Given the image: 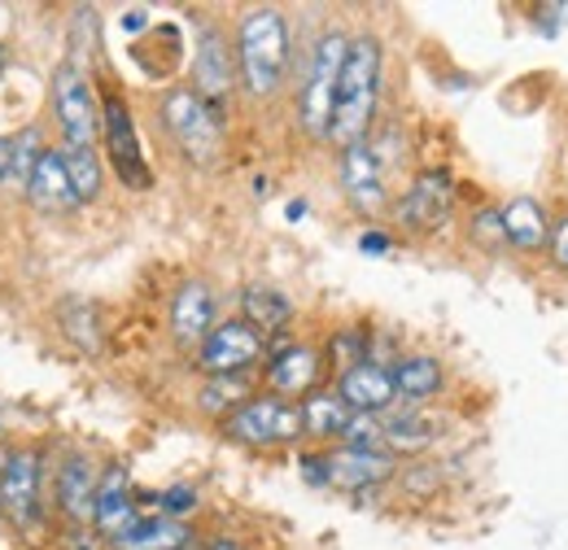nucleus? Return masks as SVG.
Segmentation results:
<instances>
[{
    "label": "nucleus",
    "instance_id": "1",
    "mask_svg": "<svg viewBox=\"0 0 568 550\" xmlns=\"http://www.w3.org/2000/svg\"><path fill=\"white\" fill-rule=\"evenodd\" d=\"M376 92H381V40L376 35H355L342 62L337 79V101H333V128L328 140L351 149L367 140L372 114H376Z\"/></svg>",
    "mask_w": 568,
    "mask_h": 550
},
{
    "label": "nucleus",
    "instance_id": "2",
    "mask_svg": "<svg viewBox=\"0 0 568 550\" xmlns=\"http://www.w3.org/2000/svg\"><path fill=\"white\" fill-rule=\"evenodd\" d=\"M236 62L250 96H276L288 70V22L281 9H250L236 35Z\"/></svg>",
    "mask_w": 568,
    "mask_h": 550
},
{
    "label": "nucleus",
    "instance_id": "3",
    "mask_svg": "<svg viewBox=\"0 0 568 550\" xmlns=\"http://www.w3.org/2000/svg\"><path fill=\"white\" fill-rule=\"evenodd\" d=\"M346 49H351V35H346V31H324L320 44H315V53H311L306 83H302V96H297V119H302V132H306V136L328 140L333 101H337V79H342Z\"/></svg>",
    "mask_w": 568,
    "mask_h": 550
},
{
    "label": "nucleus",
    "instance_id": "4",
    "mask_svg": "<svg viewBox=\"0 0 568 550\" xmlns=\"http://www.w3.org/2000/svg\"><path fill=\"white\" fill-rule=\"evenodd\" d=\"M162 123H166V132H171V140L180 144V153H184L189 162L206 166V162L219 157L223 123L197 101L193 88H171V92L162 96Z\"/></svg>",
    "mask_w": 568,
    "mask_h": 550
},
{
    "label": "nucleus",
    "instance_id": "5",
    "mask_svg": "<svg viewBox=\"0 0 568 550\" xmlns=\"http://www.w3.org/2000/svg\"><path fill=\"white\" fill-rule=\"evenodd\" d=\"M53 110H58L67 149H97V136H101V105H97V96H92L88 74L74 67V62L53 70Z\"/></svg>",
    "mask_w": 568,
    "mask_h": 550
},
{
    "label": "nucleus",
    "instance_id": "6",
    "mask_svg": "<svg viewBox=\"0 0 568 550\" xmlns=\"http://www.w3.org/2000/svg\"><path fill=\"white\" fill-rule=\"evenodd\" d=\"M223 432L241 446H288L302 437V415L293 403H284L276 394H263V398H250L245 407L227 415Z\"/></svg>",
    "mask_w": 568,
    "mask_h": 550
},
{
    "label": "nucleus",
    "instance_id": "7",
    "mask_svg": "<svg viewBox=\"0 0 568 550\" xmlns=\"http://www.w3.org/2000/svg\"><path fill=\"white\" fill-rule=\"evenodd\" d=\"M40 485H44V455L31 446H18L4 455L0 468V511L13 516V524H36L40 520Z\"/></svg>",
    "mask_w": 568,
    "mask_h": 550
},
{
    "label": "nucleus",
    "instance_id": "8",
    "mask_svg": "<svg viewBox=\"0 0 568 550\" xmlns=\"http://www.w3.org/2000/svg\"><path fill=\"white\" fill-rule=\"evenodd\" d=\"M263 349H267L263 333H254L245 319H223L206 333L197 363L206 376H241L263 358Z\"/></svg>",
    "mask_w": 568,
    "mask_h": 550
},
{
    "label": "nucleus",
    "instance_id": "9",
    "mask_svg": "<svg viewBox=\"0 0 568 550\" xmlns=\"http://www.w3.org/2000/svg\"><path fill=\"white\" fill-rule=\"evenodd\" d=\"M101 136L110 144V157H114V171L128 189H149V166H144L141 140H136V123H132V110L119 92H110L101 101Z\"/></svg>",
    "mask_w": 568,
    "mask_h": 550
},
{
    "label": "nucleus",
    "instance_id": "10",
    "mask_svg": "<svg viewBox=\"0 0 568 550\" xmlns=\"http://www.w3.org/2000/svg\"><path fill=\"white\" fill-rule=\"evenodd\" d=\"M193 92L197 101L223 123V110L232 101V53L214 27H202L197 35V58H193Z\"/></svg>",
    "mask_w": 568,
    "mask_h": 550
},
{
    "label": "nucleus",
    "instance_id": "11",
    "mask_svg": "<svg viewBox=\"0 0 568 550\" xmlns=\"http://www.w3.org/2000/svg\"><path fill=\"white\" fill-rule=\"evenodd\" d=\"M450 206H455V180H450V171L433 166V171H420L412 180V189L403 193L398 223L412 227V232H433L437 223H446Z\"/></svg>",
    "mask_w": 568,
    "mask_h": 550
},
{
    "label": "nucleus",
    "instance_id": "12",
    "mask_svg": "<svg viewBox=\"0 0 568 550\" xmlns=\"http://www.w3.org/2000/svg\"><path fill=\"white\" fill-rule=\"evenodd\" d=\"M342 189L358 214H381L389 193H385V166L367 140L342 149Z\"/></svg>",
    "mask_w": 568,
    "mask_h": 550
},
{
    "label": "nucleus",
    "instance_id": "13",
    "mask_svg": "<svg viewBox=\"0 0 568 550\" xmlns=\"http://www.w3.org/2000/svg\"><path fill=\"white\" fill-rule=\"evenodd\" d=\"M141 520V511L132 507V477H128V468L123 464H114V468H105L101 477H97V507H92V529L105 538V542H114L123 529H132Z\"/></svg>",
    "mask_w": 568,
    "mask_h": 550
},
{
    "label": "nucleus",
    "instance_id": "14",
    "mask_svg": "<svg viewBox=\"0 0 568 550\" xmlns=\"http://www.w3.org/2000/svg\"><path fill=\"white\" fill-rule=\"evenodd\" d=\"M337 398L351 407L355 415H385L394 407V376H389V367H381V363H355V367H346L342 376H337Z\"/></svg>",
    "mask_w": 568,
    "mask_h": 550
},
{
    "label": "nucleus",
    "instance_id": "15",
    "mask_svg": "<svg viewBox=\"0 0 568 550\" xmlns=\"http://www.w3.org/2000/svg\"><path fill=\"white\" fill-rule=\"evenodd\" d=\"M324 358H320V349H311V345H284L272 354V363H267V385H272V394L276 398H306V394H315V380H320V367Z\"/></svg>",
    "mask_w": 568,
    "mask_h": 550
},
{
    "label": "nucleus",
    "instance_id": "16",
    "mask_svg": "<svg viewBox=\"0 0 568 550\" xmlns=\"http://www.w3.org/2000/svg\"><path fill=\"white\" fill-rule=\"evenodd\" d=\"M22 193L44 210V214H67V210L79 206L71 175H67V162H62V149H44V153L36 157L31 180H27V189H22Z\"/></svg>",
    "mask_w": 568,
    "mask_h": 550
},
{
    "label": "nucleus",
    "instance_id": "17",
    "mask_svg": "<svg viewBox=\"0 0 568 550\" xmlns=\"http://www.w3.org/2000/svg\"><path fill=\"white\" fill-rule=\"evenodd\" d=\"M214 328V293L202 279H189L171 302V333L180 345H202Z\"/></svg>",
    "mask_w": 568,
    "mask_h": 550
},
{
    "label": "nucleus",
    "instance_id": "18",
    "mask_svg": "<svg viewBox=\"0 0 568 550\" xmlns=\"http://www.w3.org/2000/svg\"><path fill=\"white\" fill-rule=\"evenodd\" d=\"M58 507L67 516V524H92V507H97V472L88 464V455H71L58 472Z\"/></svg>",
    "mask_w": 568,
    "mask_h": 550
},
{
    "label": "nucleus",
    "instance_id": "19",
    "mask_svg": "<svg viewBox=\"0 0 568 550\" xmlns=\"http://www.w3.org/2000/svg\"><path fill=\"white\" fill-rule=\"evenodd\" d=\"M324 464H328V485L342 489H367L394 477V459L385 450H337Z\"/></svg>",
    "mask_w": 568,
    "mask_h": 550
},
{
    "label": "nucleus",
    "instance_id": "20",
    "mask_svg": "<svg viewBox=\"0 0 568 550\" xmlns=\"http://www.w3.org/2000/svg\"><path fill=\"white\" fill-rule=\"evenodd\" d=\"M498 218H503V241L516 249H538L551 241V218L534 197H511L498 210Z\"/></svg>",
    "mask_w": 568,
    "mask_h": 550
},
{
    "label": "nucleus",
    "instance_id": "21",
    "mask_svg": "<svg viewBox=\"0 0 568 550\" xmlns=\"http://www.w3.org/2000/svg\"><path fill=\"white\" fill-rule=\"evenodd\" d=\"M193 542L184 520H166V516H141L132 529H123L110 547L114 550H184Z\"/></svg>",
    "mask_w": 568,
    "mask_h": 550
},
{
    "label": "nucleus",
    "instance_id": "22",
    "mask_svg": "<svg viewBox=\"0 0 568 550\" xmlns=\"http://www.w3.org/2000/svg\"><path fill=\"white\" fill-rule=\"evenodd\" d=\"M394 376V394L407 398V403H425L442 389V363L428 358V354H412V358H398L389 367Z\"/></svg>",
    "mask_w": 568,
    "mask_h": 550
},
{
    "label": "nucleus",
    "instance_id": "23",
    "mask_svg": "<svg viewBox=\"0 0 568 550\" xmlns=\"http://www.w3.org/2000/svg\"><path fill=\"white\" fill-rule=\"evenodd\" d=\"M288 315H293V306H288V297L276 293V288H263V284H254V288H245L241 293V319L254 328V333H281L284 324H288Z\"/></svg>",
    "mask_w": 568,
    "mask_h": 550
},
{
    "label": "nucleus",
    "instance_id": "24",
    "mask_svg": "<svg viewBox=\"0 0 568 550\" xmlns=\"http://www.w3.org/2000/svg\"><path fill=\"white\" fill-rule=\"evenodd\" d=\"M297 415H302V432H306V437H342L355 411H351V407L337 398V389H333V394H306Z\"/></svg>",
    "mask_w": 568,
    "mask_h": 550
},
{
    "label": "nucleus",
    "instance_id": "25",
    "mask_svg": "<svg viewBox=\"0 0 568 550\" xmlns=\"http://www.w3.org/2000/svg\"><path fill=\"white\" fill-rule=\"evenodd\" d=\"M433 437H437V428H433V419L420 411H407V415H389V419H381V441H385V450H398V455H420L433 446Z\"/></svg>",
    "mask_w": 568,
    "mask_h": 550
},
{
    "label": "nucleus",
    "instance_id": "26",
    "mask_svg": "<svg viewBox=\"0 0 568 550\" xmlns=\"http://www.w3.org/2000/svg\"><path fill=\"white\" fill-rule=\"evenodd\" d=\"M254 394H250V376H211V385L202 389V411L211 415H232L236 407H245Z\"/></svg>",
    "mask_w": 568,
    "mask_h": 550
},
{
    "label": "nucleus",
    "instance_id": "27",
    "mask_svg": "<svg viewBox=\"0 0 568 550\" xmlns=\"http://www.w3.org/2000/svg\"><path fill=\"white\" fill-rule=\"evenodd\" d=\"M62 162H67V175L74 184V197L92 202L101 193V157H97V149H62Z\"/></svg>",
    "mask_w": 568,
    "mask_h": 550
},
{
    "label": "nucleus",
    "instance_id": "28",
    "mask_svg": "<svg viewBox=\"0 0 568 550\" xmlns=\"http://www.w3.org/2000/svg\"><path fill=\"white\" fill-rule=\"evenodd\" d=\"M44 153V144H40V132L36 128H27L22 136L13 140V157H9V189H27V180H31V166H36V157Z\"/></svg>",
    "mask_w": 568,
    "mask_h": 550
},
{
    "label": "nucleus",
    "instance_id": "29",
    "mask_svg": "<svg viewBox=\"0 0 568 550\" xmlns=\"http://www.w3.org/2000/svg\"><path fill=\"white\" fill-rule=\"evenodd\" d=\"M342 441H346V450H385V441H381V415H351Z\"/></svg>",
    "mask_w": 568,
    "mask_h": 550
},
{
    "label": "nucleus",
    "instance_id": "30",
    "mask_svg": "<svg viewBox=\"0 0 568 550\" xmlns=\"http://www.w3.org/2000/svg\"><path fill=\"white\" fill-rule=\"evenodd\" d=\"M333 358H337V367L346 371V367H355V363H367V337L363 333H337V342H333Z\"/></svg>",
    "mask_w": 568,
    "mask_h": 550
},
{
    "label": "nucleus",
    "instance_id": "31",
    "mask_svg": "<svg viewBox=\"0 0 568 550\" xmlns=\"http://www.w3.org/2000/svg\"><path fill=\"white\" fill-rule=\"evenodd\" d=\"M473 241L486 245V249L507 245V241H503V218H498V210H477V214H473Z\"/></svg>",
    "mask_w": 568,
    "mask_h": 550
},
{
    "label": "nucleus",
    "instance_id": "32",
    "mask_svg": "<svg viewBox=\"0 0 568 550\" xmlns=\"http://www.w3.org/2000/svg\"><path fill=\"white\" fill-rule=\"evenodd\" d=\"M193 507H197V493H193L189 485H175V489L162 493V516H166V520H180V516H189Z\"/></svg>",
    "mask_w": 568,
    "mask_h": 550
},
{
    "label": "nucleus",
    "instance_id": "33",
    "mask_svg": "<svg viewBox=\"0 0 568 550\" xmlns=\"http://www.w3.org/2000/svg\"><path fill=\"white\" fill-rule=\"evenodd\" d=\"M101 547H105V538L92 524H71L67 529V542H62V550H101Z\"/></svg>",
    "mask_w": 568,
    "mask_h": 550
},
{
    "label": "nucleus",
    "instance_id": "34",
    "mask_svg": "<svg viewBox=\"0 0 568 550\" xmlns=\"http://www.w3.org/2000/svg\"><path fill=\"white\" fill-rule=\"evenodd\" d=\"M551 258L568 272V218H560V223L551 227Z\"/></svg>",
    "mask_w": 568,
    "mask_h": 550
},
{
    "label": "nucleus",
    "instance_id": "35",
    "mask_svg": "<svg viewBox=\"0 0 568 550\" xmlns=\"http://www.w3.org/2000/svg\"><path fill=\"white\" fill-rule=\"evenodd\" d=\"M358 249H363V254H385V249H389V236H385V232H363V236H358Z\"/></svg>",
    "mask_w": 568,
    "mask_h": 550
},
{
    "label": "nucleus",
    "instance_id": "36",
    "mask_svg": "<svg viewBox=\"0 0 568 550\" xmlns=\"http://www.w3.org/2000/svg\"><path fill=\"white\" fill-rule=\"evenodd\" d=\"M302 472H306L311 485H328V464H324V459H311V455H306V459H302Z\"/></svg>",
    "mask_w": 568,
    "mask_h": 550
},
{
    "label": "nucleus",
    "instance_id": "37",
    "mask_svg": "<svg viewBox=\"0 0 568 550\" xmlns=\"http://www.w3.org/2000/svg\"><path fill=\"white\" fill-rule=\"evenodd\" d=\"M9 157H13V140L0 136V184L9 189Z\"/></svg>",
    "mask_w": 568,
    "mask_h": 550
},
{
    "label": "nucleus",
    "instance_id": "38",
    "mask_svg": "<svg viewBox=\"0 0 568 550\" xmlns=\"http://www.w3.org/2000/svg\"><path fill=\"white\" fill-rule=\"evenodd\" d=\"M202 550H245V542H236V538H214L211 547H202Z\"/></svg>",
    "mask_w": 568,
    "mask_h": 550
},
{
    "label": "nucleus",
    "instance_id": "39",
    "mask_svg": "<svg viewBox=\"0 0 568 550\" xmlns=\"http://www.w3.org/2000/svg\"><path fill=\"white\" fill-rule=\"evenodd\" d=\"M123 27H128V31H141V27H144V13H141V9H136V13H128V18H123Z\"/></svg>",
    "mask_w": 568,
    "mask_h": 550
},
{
    "label": "nucleus",
    "instance_id": "40",
    "mask_svg": "<svg viewBox=\"0 0 568 550\" xmlns=\"http://www.w3.org/2000/svg\"><path fill=\"white\" fill-rule=\"evenodd\" d=\"M284 214H288V218H302V214H306V202H288Z\"/></svg>",
    "mask_w": 568,
    "mask_h": 550
},
{
    "label": "nucleus",
    "instance_id": "41",
    "mask_svg": "<svg viewBox=\"0 0 568 550\" xmlns=\"http://www.w3.org/2000/svg\"><path fill=\"white\" fill-rule=\"evenodd\" d=\"M184 550H193V542H189V547H184Z\"/></svg>",
    "mask_w": 568,
    "mask_h": 550
}]
</instances>
